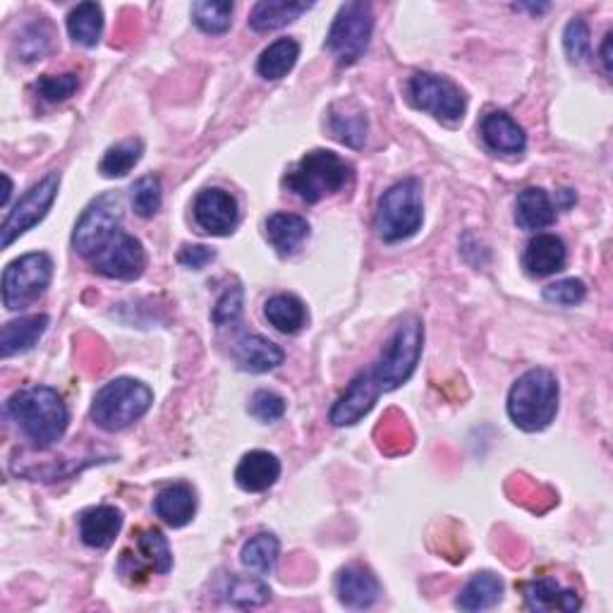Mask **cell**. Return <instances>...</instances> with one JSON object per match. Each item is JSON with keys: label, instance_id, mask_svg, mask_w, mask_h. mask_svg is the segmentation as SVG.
I'll return each mask as SVG.
<instances>
[{"label": "cell", "instance_id": "cell-1", "mask_svg": "<svg viewBox=\"0 0 613 613\" xmlns=\"http://www.w3.org/2000/svg\"><path fill=\"white\" fill-rule=\"evenodd\" d=\"M5 415L20 424L37 448H49L61 441L70 424L67 405L61 393L49 386L22 388L5 403Z\"/></svg>", "mask_w": 613, "mask_h": 613}, {"label": "cell", "instance_id": "cell-2", "mask_svg": "<svg viewBox=\"0 0 613 613\" xmlns=\"http://www.w3.org/2000/svg\"><path fill=\"white\" fill-rule=\"evenodd\" d=\"M559 412V381L549 370H529L509 393V417L517 429H547Z\"/></svg>", "mask_w": 613, "mask_h": 613}, {"label": "cell", "instance_id": "cell-3", "mask_svg": "<svg viewBox=\"0 0 613 613\" xmlns=\"http://www.w3.org/2000/svg\"><path fill=\"white\" fill-rule=\"evenodd\" d=\"M350 180L352 166L346 159H340L338 153L328 149H314L304 153L298 161V166L283 178V185L292 195L304 199L306 204H316L324 197H331L343 190V187L350 185Z\"/></svg>", "mask_w": 613, "mask_h": 613}, {"label": "cell", "instance_id": "cell-4", "mask_svg": "<svg viewBox=\"0 0 613 613\" xmlns=\"http://www.w3.org/2000/svg\"><path fill=\"white\" fill-rule=\"evenodd\" d=\"M424 346V326L417 316H405L396 334L388 338L379 360L374 362V367L367 370L372 381L376 384L381 393L396 391L398 386H403L417 370V362L422 358Z\"/></svg>", "mask_w": 613, "mask_h": 613}, {"label": "cell", "instance_id": "cell-5", "mask_svg": "<svg viewBox=\"0 0 613 613\" xmlns=\"http://www.w3.org/2000/svg\"><path fill=\"white\" fill-rule=\"evenodd\" d=\"M153 393L137 379H113L99 388L91 403V420L103 431H123L149 412Z\"/></svg>", "mask_w": 613, "mask_h": 613}, {"label": "cell", "instance_id": "cell-6", "mask_svg": "<svg viewBox=\"0 0 613 613\" xmlns=\"http://www.w3.org/2000/svg\"><path fill=\"white\" fill-rule=\"evenodd\" d=\"M422 185L417 178H405L381 195L374 228L384 242H400L412 238L422 228Z\"/></svg>", "mask_w": 613, "mask_h": 613}, {"label": "cell", "instance_id": "cell-7", "mask_svg": "<svg viewBox=\"0 0 613 613\" xmlns=\"http://www.w3.org/2000/svg\"><path fill=\"white\" fill-rule=\"evenodd\" d=\"M408 101L417 111L434 115L443 125L463 123L467 97L455 82L434 73H415L408 79Z\"/></svg>", "mask_w": 613, "mask_h": 613}, {"label": "cell", "instance_id": "cell-8", "mask_svg": "<svg viewBox=\"0 0 613 613\" xmlns=\"http://www.w3.org/2000/svg\"><path fill=\"white\" fill-rule=\"evenodd\" d=\"M374 32V13L370 3L352 0L340 5L326 37V49L336 55L338 65H355L364 55Z\"/></svg>", "mask_w": 613, "mask_h": 613}, {"label": "cell", "instance_id": "cell-9", "mask_svg": "<svg viewBox=\"0 0 613 613\" xmlns=\"http://www.w3.org/2000/svg\"><path fill=\"white\" fill-rule=\"evenodd\" d=\"M53 278V259L46 252H32L10 262L3 271V304L17 312L49 288Z\"/></svg>", "mask_w": 613, "mask_h": 613}, {"label": "cell", "instance_id": "cell-10", "mask_svg": "<svg viewBox=\"0 0 613 613\" xmlns=\"http://www.w3.org/2000/svg\"><path fill=\"white\" fill-rule=\"evenodd\" d=\"M121 223H123L121 197L101 195L99 199H93L85 214L79 216L73 233V247L77 250V254H82L85 259L99 254L103 247L121 233Z\"/></svg>", "mask_w": 613, "mask_h": 613}, {"label": "cell", "instance_id": "cell-11", "mask_svg": "<svg viewBox=\"0 0 613 613\" xmlns=\"http://www.w3.org/2000/svg\"><path fill=\"white\" fill-rule=\"evenodd\" d=\"M58 187H61V173H49L43 180L29 187V192L20 199L15 209L5 216L3 228H0V245L5 250L20 235H25L46 218L58 197Z\"/></svg>", "mask_w": 613, "mask_h": 613}, {"label": "cell", "instance_id": "cell-12", "mask_svg": "<svg viewBox=\"0 0 613 613\" xmlns=\"http://www.w3.org/2000/svg\"><path fill=\"white\" fill-rule=\"evenodd\" d=\"M89 262L93 271H99L105 278L137 280L147 268V252L135 235L121 230L99 254H93Z\"/></svg>", "mask_w": 613, "mask_h": 613}, {"label": "cell", "instance_id": "cell-13", "mask_svg": "<svg viewBox=\"0 0 613 613\" xmlns=\"http://www.w3.org/2000/svg\"><path fill=\"white\" fill-rule=\"evenodd\" d=\"M192 214L197 226L202 228L209 235H228L233 233V228L238 226V202L235 197L221 187H209V190H202L195 199Z\"/></svg>", "mask_w": 613, "mask_h": 613}, {"label": "cell", "instance_id": "cell-14", "mask_svg": "<svg viewBox=\"0 0 613 613\" xmlns=\"http://www.w3.org/2000/svg\"><path fill=\"white\" fill-rule=\"evenodd\" d=\"M379 398L381 391L372 381V376L367 372H360L348 386V391L340 396L331 408V424H336V427H352V424H358L364 415H370Z\"/></svg>", "mask_w": 613, "mask_h": 613}, {"label": "cell", "instance_id": "cell-15", "mask_svg": "<svg viewBox=\"0 0 613 613\" xmlns=\"http://www.w3.org/2000/svg\"><path fill=\"white\" fill-rule=\"evenodd\" d=\"M338 601L348 609H370L381 597V585L364 565H348L336 577Z\"/></svg>", "mask_w": 613, "mask_h": 613}, {"label": "cell", "instance_id": "cell-16", "mask_svg": "<svg viewBox=\"0 0 613 613\" xmlns=\"http://www.w3.org/2000/svg\"><path fill=\"white\" fill-rule=\"evenodd\" d=\"M565 259H568V250L563 240L551 233H539L525 247L523 268L533 278H547L563 271Z\"/></svg>", "mask_w": 613, "mask_h": 613}, {"label": "cell", "instance_id": "cell-17", "mask_svg": "<svg viewBox=\"0 0 613 613\" xmlns=\"http://www.w3.org/2000/svg\"><path fill=\"white\" fill-rule=\"evenodd\" d=\"M328 129L331 135L343 141L346 147L350 149H360L367 141V129H370V121L367 113L360 109L358 101L346 99V101H336L331 109H328Z\"/></svg>", "mask_w": 613, "mask_h": 613}, {"label": "cell", "instance_id": "cell-18", "mask_svg": "<svg viewBox=\"0 0 613 613\" xmlns=\"http://www.w3.org/2000/svg\"><path fill=\"white\" fill-rule=\"evenodd\" d=\"M123 529V513L113 505H97L79 515V537L91 549H109Z\"/></svg>", "mask_w": 613, "mask_h": 613}, {"label": "cell", "instance_id": "cell-19", "mask_svg": "<svg viewBox=\"0 0 613 613\" xmlns=\"http://www.w3.org/2000/svg\"><path fill=\"white\" fill-rule=\"evenodd\" d=\"M280 477V460L268 451H252L242 455L238 470H235V481L242 491L262 493L276 485Z\"/></svg>", "mask_w": 613, "mask_h": 613}, {"label": "cell", "instance_id": "cell-20", "mask_svg": "<svg viewBox=\"0 0 613 613\" xmlns=\"http://www.w3.org/2000/svg\"><path fill=\"white\" fill-rule=\"evenodd\" d=\"M283 350L264 336H242L238 343L233 346V360L242 372L250 374H264L276 370L283 364Z\"/></svg>", "mask_w": 613, "mask_h": 613}, {"label": "cell", "instance_id": "cell-21", "mask_svg": "<svg viewBox=\"0 0 613 613\" xmlns=\"http://www.w3.org/2000/svg\"><path fill=\"white\" fill-rule=\"evenodd\" d=\"M525 601L527 609L547 613V611H563V613H575L580 609V597L575 589L561 587L553 577H541V580H533L525 585Z\"/></svg>", "mask_w": 613, "mask_h": 613}, {"label": "cell", "instance_id": "cell-22", "mask_svg": "<svg viewBox=\"0 0 613 613\" xmlns=\"http://www.w3.org/2000/svg\"><path fill=\"white\" fill-rule=\"evenodd\" d=\"M46 328H49V316L46 314H29L8 322L3 331H0V355L13 358L32 350L46 334Z\"/></svg>", "mask_w": 613, "mask_h": 613}, {"label": "cell", "instance_id": "cell-23", "mask_svg": "<svg viewBox=\"0 0 613 613\" xmlns=\"http://www.w3.org/2000/svg\"><path fill=\"white\" fill-rule=\"evenodd\" d=\"M153 513L171 527H185L197 513V493L190 485H171L153 499Z\"/></svg>", "mask_w": 613, "mask_h": 613}, {"label": "cell", "instance_id": "cell-24", "mask_svg": "<svg viewBox=\"0 0 613 613\" xmlns=\"http://www.w3.org/2000/svg\"><path fill=\"white\" fill-rule=\"evenodd\" d=\"M481 139L487 141V147L491 151L499 153H523L527 147L525 129L517 125L509 113L493 111L485 115L481 121Z\"/></svg>", "mask_w": 613, "mask_h": 613}, {"label": "cell", "instance_id": "cell-25", "mask_svg": "<svg viewBox=\"0 0 613 613\" xmlns=\"http://www.w3.org/2000/svg\"><path fill=\"white\" fill-rule=\"evenodd\" d=\"M312 8V3H302V0H262L252 8L250 27L254 32H274L300 20Z\"/></svg>", "mask_w": 613, "mask_h": 613}, {"label": "cell", "instance_id": "cell-26", "mask_svg": "<svg viewBox=\"0 0 613 613\" xmlns=\"http://www.w3.org/2000/svg\"><path fill=\"white\" fill-rule=\"evenodd\" d=\"M553 221H556V209L541 187H527L517 195L515 223L523 230H545Z\"/></svg>", "mask_w": 613, "mask_h": 613}, {"label": "cell", "instance_id": "cell-27", "mask_svg": "<svg viewBox=\"0 0 613 613\" xmlns=\"http://www.w3.org/2000/svg\"><path fill=\"white\" fill-rule=\"evenodd\" d=\"M266 238L280 257L295 254L310 238V223L298 214H274L266 221Z\"/></svg>", "mask_w": 613, "mask_h": 613}, {"label": "cell", "instance_id": "cell-28", "mask_svg": "<svg viewBox=\"0 0 613 613\" xmlns=\"http://www.w3.org/2000/svg\"><path fill=\"white\" fill-rule=\"evenodd\" d=\"M503 597V580L491 571L475 573L473 580H470L463 592L458 595V609L463 611H487L491 606H497Z\"/></svg>", "mask_w": 613, "mask_h": 613}, {"label": "cell", "instance_id": "cell-29", "mask_svg": "<svg viewBox=\"0 0 613 613\" xmlns=\"http://www.w3.org/2000/svg\"><path fill=\"white\" fill-rule=\"evenodd\" d=\"M264 316L280 334H298L306 324V306L295 295H274L264 304Z\"/></svg>", "mask_w": 613, "mask_h": 613}, {"label": "cell", "instance_id": "cell-30", "mask_svg": "<svg viewBox=\"0 0 613 613\" xmlns=\"http://www.w3.org/2000/svg\"><path fill=\"white\" fill-rule=\"evenodd\" d=\"M300 58V43L295 39H278L264 49L257 61V73L264 79H283L295 67Z\"/></svg>", "mask_w": 613, "mask_h": 613}, {"label": "cell", "instance_id": "cell-31", "mask_svg": "<svg viewBox=\"0 0 613 613\" xmlns=\"http://www.w3.org/2000/svg\"><path fill=\"white\" fill-rule=\"evenodd\" d=\"M67 32L75 43L93 49L103 34V10L97 3H79L67 15Z\"/></svg>", "mask_w": 613, "mask_h": 613}, {"label": "cell", "instance_id": "cell-32", "mask_svg": "<svg viewBox=\"0 0 613 613\" xmlns=\"http://www.w3.org/2000/svg\"><path fill=\"white\" fill-rule=\"evenodd\" d=\"M141 153H145V145H141V139H125L121 141V145H115L103 153L99 171L103 178H123V175H127L137 166Z\"/></svg>", "mask_w": 613, "mask_h": 613}, {"label": "cell", "instance_id": "cell-33", "mask_svg": "<svg viewBox=\"0 0 613 613\" xmlns=\"http://www.w3.org/2000/svg\"><path fill=\"white\" fill-rule=\"evenodd\" d=\"M278 551H280V545L274 535L259 533L242 547V553H240L242 565L245 568L266 575L276 568Z\"/></svg>", "mask_w": 613, "mask_h": 613}, {"label": "cell", "instance_id": "cell-34", "mask_svg": "<svg viewBox=\"0 0 613 613\" xmlns=\"http://www.w3.org/2000/svg\"><path fill=\"white\" fill-rule=\"evenodd\" d=\"M137 551L141 553V561L153 573L166 575L173 568V553L168 547V539L159 529H141L137 535Z\"/></svg>", "mask_w": 613, "mask_h": 613}, {"label": "cell", "instance_id": "cell-35", "mask_svg": "<svg viewBox=\"0 0 613 613\" xmlns=\"http://www.w3.org/2000/svg\"><path fill=\"white\" fill-rule=\"evenodd\" d=\"M195 25L204 34H226L233 25V3L228 0H199L192 3Z\"/></svg>", "mask_w": 613, "mask_h": 613}, {"label": "cell", "instance_id": "cell-36", "mask_svg": "<svg viewBox=\"0 0 613 613\" xmlns=\"http://www.w3.org/2000/svg\"><path fill=\"white\" fill-rule=\"evenodd\" d=\"M226 599L235 606L250 609V606H264L271 599V587L259 580V577H230V585L226 589Z\"/></svg>", "mask_w": 613, "mask_h": 613}, {"label": "cell", "instance_id": "cell-37", "mask_svg": "<svg viewBox=\"0 0 613 613\" xmlns=\"http://www.w3.org/2000/svg\"><path fill=\"white\" fill-rule=\"evenodd\" d=\"M129 192H133V209L137 216L151 218L161 209L163 190L157 175H145V178H139Z\"/></svg>", "mask_w": 613, "mask_h": 613}, {"label": "cell", "instance_id": "cell-38", "mask_svg": "<svg viewBox=\"0 0 613 613\" xmlns=\"http://www.w3.org/2000/svg\"><path fill=\"white\" fill-rule=\"evenodd\" d=\"M51 39H53V34H51V29H49V25H46V22H39V25L27 27L25 32H22V37L17 39L20 58L27 63L37 61V58H41L43 53H49Z\"/></svg>", "mask_w": 613, "mask_h": 613}, {"label": "cell", "instance_id": "cell-39", "mask_svg": "<svg viewBox=\"0 0 613 613\" xmlns=\"http://www.w3.org/2000/svg\"><path fill=\"white\" fill-rule=\"evenodd\" d=\"M563 49L571 63H585L592 55V43H589V27L583 20L568 22V27L563 32Z\"/></svg>", "mask_w": 613, "mask_h": 613}, {"label": "cell", "instance_id": "cell-40", "mask_svg": "<svg viewBox=\"0 0 613 613\" xmlns=\"http://www.w3.org/2000/svg\"><path fill=\"white\" fill-rule=\"evenodd\" d=\"M79 87V79L75 73L67 75H43L37 82V91L43 101L49 103H61L67 101Z\"/></svg>", "mask_w": 613, "mask_h": 613}, {"label": "cell", "instance_id": "cell-41", "mask_svg": "<svg viewBox=\"0 0 613 613\" xmlns=\"http://www.w3.org/2000/svg\"><path fill=\"white\" fill-rule=\"evenodd\" d=\"M545 300L559 306H575L587 298V286L580 278H563L545 288Z\"/></svg>", "mask_w": 613, "mask_h": 613}, {"label": "cell", "instance_id": "cell-42", "mask_svg": "<svg viewBox=\"0 0 613 613\" xmlns=\"http://www.w3.org/2000/svg\"><path fill=\"white\" fill-rule=\"evenodd\" d=\"M250 415L264 424L276 422L286 415V398H280L278 393L262 388V391H257L250 398Z\"/></svg>", "mask_w": 613, "mask_h": 613}, {"label": "cell", "instance_id": "cell-43", "mask_svg": "<svg viewBox=\"0 0 613 613\" xmlns=\"http://www.w3.org/2000/svg\"><path fill=\"white\" fill-rule=\"evenodd\" d=\"M242 314V288H228L226 292L221 295V300L214 306V314H211V320L218 326H228L233 322H238Z\"/></svg>", "mask_w": 613, "mask_h": 613}, {"label": "cell", "instance_id": "cell-44", "mask_svg": "<svg viewBox=\"0 0 613 613\" xmlns=\"http://www.w3.org/2000/svg\"><path fill=\"white\" fill-rule=\"evenodd\" d=\"M216 259V252L211 250V247H204V245H187L180 250L178 254V262L187 268H204L207 264H211Z\"/></svg>", "mask_w": 613, "mask_h": 613}, {"label": "cell", "instance_id": "cell-45", "mask_svg": "<svg viewBox=\"0 0 613 613\" xmlns=\"http://www.w3.org/2000/svg\"><path fill=\"white\" fill-rule=\"evenodd\" d=\"M611 39H613V34L609 32L604 37V46H601V65H604L606 75H611Z\"/></svg>", "mask_w": 613, "mask_h": 613}, {"label": "cell", "instance_id": "cell-46", "mask_svg": "<svg viewBox=\"0 0 613 613\" xmlns=\"http://www.w3.org/2000/svg\"><path fill=\"white\" fill-rule=\"evenodd\" d=\"M3 183H5V192H3V197H0V207H5V204H8L10 192H13V183H10L8 175H3Z\"/></svg>", "mask_w": 613, "mask_h": 613}]
</instances>
